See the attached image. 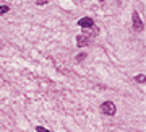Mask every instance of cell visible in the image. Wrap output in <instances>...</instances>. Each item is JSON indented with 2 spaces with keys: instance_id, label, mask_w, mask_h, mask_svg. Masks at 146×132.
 I'll use <instances>...</instances> for the list:
<instances>
[{
  "instance_id": "cell-7",
  "label": "cell",
  "mask_w": 146,
  "mask_h": 132,
  "mask_svg": "<svg viewBox=\"0 0 146 132\" xmlns=\"http://www.w3.org/2000/svg\"><path fill=\"white\" fill-rule=\"evenodd\" d=\"M84 59H86V54L81 52V54H78V56H76V62H81V60H84Z\"/></svg>"
},
{
  "instance_id": "cell-3",
  "label": "cell",
  "mask_w": 146,
  "mask_h": 132,
  "mask_svg": "<svg viewBox=\"0 0 146 132\" xmlns=\"http://www.w3.org/2000/svg\"><path fill=\"white\" fill-rule=\"evenodd\" d=\"M78 26L83 28V29H91L93 26H96L94 25L93 18H89V16H84V18H80L78 20Z\"/></svg>"
},
{
  "instance_id": "cell-2",
  "label": "cell",
  "mask_w": 146,
  "mask_h": 132,
  "mask_svg": "<svg viewBox=\"0 0 146 132\" xmlns=\"http://www.w3.org/2000/svg\"><path fill=\"white\" fill-rule=\"evenodd\" d=\"M131 25H133V29H135L136 33L143 31L145 25H143V21H141L140 13H138V11H133V13H131Z\"/></svg>"
},
{
  "instance_id": "cell-11",
  "label": "cell",
  "mask_w": 146,
  "mask_h": 132,
  "mask_svg": "<svg viewBox=\"0 0 146 132\" xmlns=\"http://www.w3.org/2000/svg\"><path fill=\"white\" fill-rule=\"evenodd\" d=\"M75 2H78V0H75Z\"/></svg>"
},
{
  "instance_id": "cell-1",
  "label": "cell",
  "mask_w": 146,
  "mask_h": 132,
  "mask_svg": "<svg viewBox=\"0 0 146 132\" xmlns=\"http://www.w3.org/2000/svg\"><path fill=\"white\" fill-rule=\"evenodd\" d=\"M101 113L106 114V116H114L115 113H117V106H115L114 101H104L101 105Z\"/></svg>"
},
{
  "instance_id": "cell-12",
  "label": "cell",
  "mask_w": 146,
  "mask_h": 132,
  "mask_svg": "<svg viewBox=\"0 0 146 132\" xmlns=\"http://www.w3.org/2000/svg\"><path fill=\"white\" fill-rule=\"evenodd\" d=\"M0 2H2V0H0Z\"/></svg>"
},
{
  "instance_id": "cell-4",
  "label": "cell",
  "mask_w": 146,
  "mask_h": 132,
  "mask_svg": "<svg viewBox=\"0 0 146 132\" xmlns=\"http://www.w3.org/2000/svg\"><path fill=\"white\" fill-rule=\"evenodd\" d=\"M89 39H91V38L88 36V34H78V36H76V46H78V48H84V46H88L89 42Z\"/></svg>"
},
{
  "instance_id": "cell-9",
  "label": "cell",
  "mask_w": 146,
  "mask_h": 132,
  "mask_svg": "<svg viewBox=\"0 0 146 132\" xmlns=\"http://www.w3.org/2000/svg\"><path fill=\"white\" fill-rule=\"evenodd\" d=\"M49 2H50V0H36V3H37L39 7H41V5H47Z\"/></svg>"
},
{
  "instance_id": "cell-6",
  "label": "cell",
  "mask_w": 146,
  "mask_h": 132,
  "mask_svg": "<svg viewBox=\"0 0 146 132\" xmlns=\"http://www.w3.org/2000/svg\"><path fill=\"white\" fill-rule=\"evenodd\" d=\"M10 11V7L8 5H0V16L5 15V13H8Z\"/></svg>"
},
{
  "instance_id": "cell-10",
  "label": "cell",
  "mask_w": 146,
  "mask_h": 132,
  "mask_svg": "<svg viewBox=\"0 0 146 132\" xmlns=\"http://www.w3.org/2000/svg\"><path fill=\"white\" fill-rule=\"evenodd\" d=\"M99 2H104V0H99Z\"/></svg>"
},
{
  "instance_id": "cell-5",
  "label": "cell",
  "mask_w": 146,
  "mask_h": 132,
  "mask_svg": "<svg viewBox=\"0 0 146 132\" xmlns=\"http://www.w3.org/2000/svg\"><path fill=\"white\" fill-rule=\"evenodd\" d=\"M135 82H136V83H145V82H146V75L145 74H138L135 77Z\"/></svg>"
},
{
  "instance_id": "cell-8",
  "label": "cell",
  "mask_w": 146,
  "mask_h": 132,
  "mask_svg": "<svg viewBox=\"0 0 146 132\" xmlns=\"http://www.w3.org/2000/svg\"><path fill=\"white\" fill-rule=\"evenodd\" d=\"M36 132H50L49 129H46V127H42V126H37L36 127Z\"/></svg>"
}]
</instances>
